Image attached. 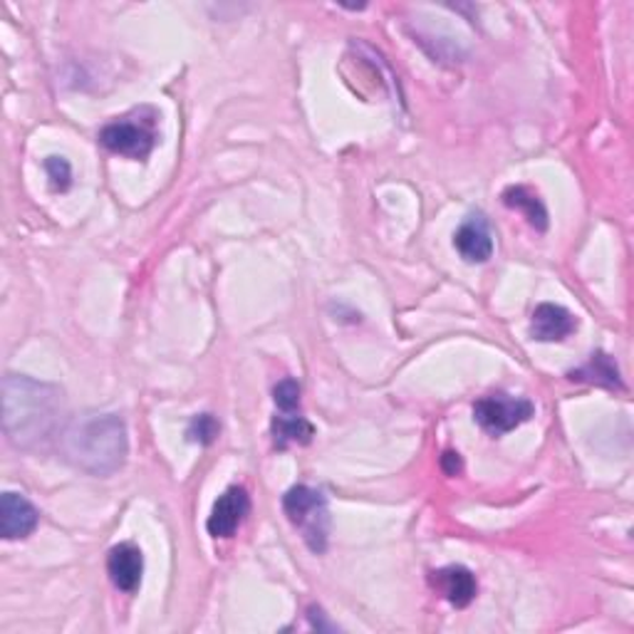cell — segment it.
<instances>
[{
	"label": "cell",
	"instance_id": "1",
	"mask_svg": "<svg viewBox=\"0 0 634 634\" xmlns=\"http://www.w3.org/2000/svg\"><path fill=\"white\" fill-rule=\"evenodd\" d=\"M63 389L25 375L3 379V429L10 444L35 451L60 439L65 429Z\"/></svg>",
	"mask_w": 634,
	"mask_h": 634
},
{
	"label": "cell",
	"instance_id": "2",
	"mask_svg": "<svg viewBox=\"0 0 634 634\" xmlns=\"http://www.w3.org/2000/svg\"><path fill=\"white\" fill-rule=\"evenodd\" d=\"M60 456L89 476H112L125 466L129 454L127 425L117 415L85 411L60 431Z\"/></svg>",
	"mask_w": 634,
	"mask_h": 634
},
{
	"label": "cell",
	"instance_id": "3",
	"mask_svg": "<svg viewBox=\"0 0 634 634\" xmlns=\"http://www.w3.org/2000/svg\"><path fill=\"white\" fill-rule=\"evenodd\" d=\"M283 511L305 546L320 556L330 540V508L325 493L310 486H293L283 496Z\"/></svg>",
	"mask_w": 634,
	"mask_h": 634
},
{
	"label": "cell",
	"instance_id": "4",
	"mask_svg": "<svg viewBox=\"0 0 634 634\" xmlns=\"http://www.w3.org/2000/svg\"><path fill=\"white\" fill-rule=\"evenodd\" d=\"M157 139V112L152 107H139L99 129V144L107 152L137 161H144L154 152Z\"/></svg>",
	"mask_w": 634,
	"mask_h": 634
},
{
	"label": "cell",
	"instance_id": "5",
	"mask_svg": "<svg viewBox=\"0 0 634 634\" xmlns=\"http://www.w3.org/2000/svg\"><path fill=\"white\" fill-rule=\"evenodd\" d=\"M533 415H536V407L530 399L511 395H488L474 405V419L491 437L508 434V431L526 425Z\"/></svg>",
	"mask_w": 634,
	"mask_h": 634
},
{
	"label": "cell",
	"instance_id": "6",
	"mask_svg": "<svg viewBox=\"0 0 634 634\" xmlns=\"http://www.w3.org/2000/svg\"><path fill=\"white\" fill-rule=\"evenodd\" d=\"M250 513V496L244 486H230L224 496H218L214 511L206 520V530L214 538H234L236 530L244 526Z\"/></svg>",
	"mask_w": 634,
	"mask_h": 634
},
{
	"label": "cell",
	"instance_id": "7",
	"mask_svg": "<svg viewBox=\"0 0 634 634\" xmlns=\"http://www.w3.org/2000/svg\"><path fill=\"white\" fill-rule=\"evenodd\" d=\"M40 511L20 493L6 491L0 496V536L6 540H23L35 533Z\"/></svg>",
	"mask_w": 634,
	"mask_h": 634
},
{
	"label": "cell",
	"instance_id": "8",
	"mask_svg": "<svg viewBox=\"0 0 634 634\" xmlns=\"http://www.w3.org/2000/svg\"><path fill=\"white\" fill-rule=\"evenodd\" d=\"M454 248L466 264H486L493 256V234L488 226V218L474 211L464 218V224L459 226L454 234Z\"/></svg>",
	"mask_w": 634,
	"mask_h": 634
},
{
	"label": "cell",
	"instance_id": "9",
	"mask_svg": "<svg viewBox=\"0 0 634 634\" xmlns=\"http://www.w3.org/2000/svg\"><path fill=\"white\" fill-rule=\"evenodd\" d=\"M107 572L117 590L132 595V592H137L139 585H142V576H144L142 550H139L135 542H119V546L109 550Z\"/></svg>",
	"mask_w": 634,
	"mask_h": 634
},
{
	"label": "cell",
	"instance_id": "10",
	"mask_svg": "<svg viewBox=\"0 0 634 634\" xmlns=\"http://www.w3.org/2000/svg\"><path fill=\"white\" fill-rule=\"evenodd\" d=\"M431 588H434L441 598H444L449 605H454L456 610L469 608L471 602L476 600L479 582L476 576L464 566H449L434 570L429 576Z\"/></svg>",
	"mask_w": 634,
	"mask_h": 634
},
{
	"label": "cell",
	"instance_id": "11",
	"mask_svg": "<svg viewBox=\"0 0 634 634\" xmlns=\"http://www.w3.org/2000/svg\"><path fill=\"white\" fill-rule=\"evenodd\" d=\"M578 330V318L556 303H542L530 320V335L538 342H562Z\"/></svg>",
	"mask_w": 634,
	"mask_h": 634
},
{
	"label": "cell",
	"instance_id": "12",
	"mask_svg": "<svg viewBox=\"0 0 634 634\" xmlns=\"http://www.w3.org/2000/svg\"><path fill=\"white\" fill-rule=\"evenodd\" d=\"M568 379L585 382V385H598V387H605V389H622L617 362L602 350L592 352L590 359L582 367L568 372Z\"/></svg>",
	"mask_w": 634,
	"mask_h": 634
},
{
	"label": "cell",
	"instance_id": "13",
	"mask_svg": "<svg viewBox=\"0 0 634 634\" xmlns=\"http://www.w3.org/2000/svg\"><path fill=\"white\" fill-rule=\"evenodd\" d=\"M270 434H273V447L276 449H288V447H308L310 441L315 437V427L300 415V411H293V415H286L280 411V417H273V425H270Z\"/></svg>",
	"mask_w": 634,
	"mask_h": 634
},
{
	"label": "cell",
	"instance_id": "14",
	"mask_svg": "<svg viewBox=\"0 0 634 634\" xmlns=\"http://www.w3.org/2000/svg\"><path fill=\"white\" fill-rule=\"evenodd\" d=\"M503 204L513 211H520L528 224L536 230H548V208L542 204L536 191L528 186H508L503 191Z\"/></svg>",
	"mask_w": 634,
	"mask_h": 634
},
{
	"label": "cell",
	"instance_id": "15",
	"mask_svg": "<svg viewBox=\"0 0 634 634\" xmlns=\"http://www.w3.org/2000/svg\"><path fill=\"white\" fill-rule=\"evenodd\" d=\"M218 421L214 415H198L191 419V425L186 429V439L191 444H198V447H211L218 437Z\"/></svg>",
	"mask_w": 634,
	"mask_h": 634
},
{
	"label": "cell",
	"instance_id": "16",
	"mask_svg": "<svg viewBox=\"0 0 634 634\" xmlns=\"http://www.w3.org/2000/svg\"><path fill=\"white\" fill-rule=\"evenodd\" d=\"M273 399H276V407L280 411H286V415L300 411V382L293 377L280 379L273 389Z\"/></svg>",
	"mask_w": 634,
	"mask_h": 634
},
{
	"label": "cell",
	"instance_id": "17",
	"mask_svg": "<svg viewBox=\"0 0 634 634\" xmlns=\"http://www.w3.org/2000/svg\"><path fill=\"white\" fill-rule=\"evenodd\" d=\"M43 166H45L50 184H53L55 191H67L69 184H73V166H69L67 159H63V157H47Z\"/></svg>",
	"mask_w": 634,
	"mask_h": 634
},
{
	"label": "cell",
	"instance_id": "18",
	"mask_svg": "<svg viewBox=\"0 0 634 634\" xmlns=\"http://www.w3.org/2000/svg\"><path fill=\"white\" fill-rule=\"evenodd\" d=\"M441 469H444V474L449 476L461 474V456L456 454V451H447V454L441 456Z\"/></svg>",
	"mask_w": 634,
	"mask_h": 634
}]
</instances>
